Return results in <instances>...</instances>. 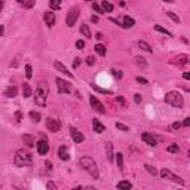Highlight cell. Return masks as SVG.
<instances>
[{"label":"cell","mask_w":190,"mask_h":190,"mask_svg":"<svg viewBox=\"0 0 190 190\" xmlns=\"http://www.w3.org/2000/svg\"><path fill=\"white\" fill-rule=\"evenodd\" d=\"M49 94V85L46 82H40L36 88V95H34V104L39 107H45L46 106V98Z\"/></svg>","instance_id":"cell-1"},{"label":"cell","mask_w":190,"mask_h":190,"mask_svg":"<svg viewBox=\"0 0 190 190\" xmlns=\"http://www.w3.org/2000/svg\"><path fill=\"white\" fill-rule=\"evenodd\" d=\"M79 165H80L82 170H85L86 172L91 174V177L94 178V180H98L100 178V171H98V166H97V163L88 156H83L79 159Z\"/></svg>","instance_id":"cell-2"},{"label":"cell","mask_w":190,"mask_h":190,"mask_svg":"<svg viewBox=\"0 0 190 190\" xmlns=\"http://www.w3.org/2000/svg\"><path fill=\"white\" fill-rule=\"evenodd\" d=\"M14 163L16 166H30L33 163V156H31L30 152H27V150H24V149H20V150H16V153H15Z\"/></svg>","instance_id":"cell-3"},{"label":"cell","mask_w":190,"mask_h":190,"mask_svg":"<svg viewBox=\"0 0 190 190\" xmlns=\"http://www.w3.org/2000/svg\"><path fill=\"white\" fill-rule=\"evenodd\" d=\"M165 102H168V104L172 106V107L181 109V107L184 106V98L178 91H171V92H168V94L165 95Z\"/></svg>","instance_id":"cell-4"},{"label":"cell","mask_w":190,"mask_h":190,"mask_svg":"<svg viewBox=\"0 0 190 190\" xmlns=\"http://www.w3.org/2000/svg\"><path fill=\"white\" fill-rule=\"evenodd\" d=\"M55 82H57V88H58V92H60V94H70V92L73 91V86H71V83L66 82L64 79H60V77H57V79H55Z\"/></svg>","instance_id":"cell-5"},{"label":"cell","mask_w":190,"mask_h":190,"mask_svg":"<svg viewBox=\"0 0 190 190\" xmlns=\"http://www.w3.org/2000/svg\"><path fill=\"white\" fill-rule=\"evenodd\" d=\"M161 177L162 178H165V180H172V181H175V183H180L181 186H184V180L181 178V177H178V175H175V174H172L170 170H166V168H163V170H161Z\"/></svg>","instance_id":"cell-6"},{"label":"cell","mask_w":190,"mask_h":190,"mask_svg":"<svg viewBox=\"0 0 190 190\" xmlns=\"http://www.w3.org/2000/svg\"><path fill=\"white\" fill-rule=\"evenodd\" d=\"M77 18H79V7L73 6L67 14V20H66L67 27H73V25L76 24V21H77Z\"/></svg>","instance_id":"cell-7"},{"label":"cell","mask_w":190,"mask_h":190,"mask_svg":"<svg viewBox=\"0 0 190 190\" xmlns=\"http://www.w3.org/2000/svg\"><path fill=\"white\" fill-rule=\"evenodd\" d=\"M89 104H91L92 110H95L97 113H100V115H104V113H106V109H104L102 102L100 101L95 95H91V97H89Z\"/></svg>","instance_id":"cell-8"},{"label":"cell","mask_w":190,"mask_h":190,"mask_svg":"<svg viewBox=\"0 0 190 190\" xmlns=\"http://www.w3.org/2000/svg\"><path fill=\"white\" fill-rule=\"evenodd\" d=\"M46 128L51 131V132H58L61 129V122L58 119H54V117H48L46 119Z\"/></svg>","instance_id":"cell-9"},{"label":"cell","mask_w":190,"mask_h":190,"mask_svg":"<svg viewBox=\"0 0 190 190\" xmlns=\"http://www.w3.org/2000/svg\"><path fill=\"white\" fill-rule=\"evenodd\" d=\"M171 64L172 66H187L189 64V55L187 54H183V55H178V57H175V58H172L171 60Z\"/></svg>","instance_id":"cell-10"},{"label":"cell","mask_w":190,"mask_h":190,"mask_svg":"<svg viewBox=\"0 0 190 190\" xmlns=\"http://www.w3.org/2000/svg\"><path fill=\"white\" fill-rule=\"evenodd\" d=\"M70 135H71V138H73V141H75L76 144H80V142H83V140H85V135H83L82 132H79L76 128H70Z\"/></svg>","instance_id":"cell-11"},{"label":"cell","mask_w":190,"mask_h":190,"mask_svg":"<svg viewBox=\"0 0 190 190\" xmlns=\"http://www.w3.org/2000/svg\"><path fill=\"white\" fill-rule=\"evenodd\" d=\"M54 67L57 68V70H58V71H61L62 75L68 76V77H71V79H73V77H75V76H73V73H71V71H70V70H68V68L66 67V66H64V64H62V62H60V61H55V62H54Z\"/></svg>","instance_id":"cell-12"},{"label":"cell","mask_w":190,"mask_h":190,"mask_svg":"<svg viewBox=\"0 0 190 190\" xmlns=\"http://www.w3.org/2000/svg\"><path fill=\"white\" fill-rule=\"evenodd\" d=\"M48 152H49V144H48L46 140H40V141L37 142V153L42 155V156H45L48 155Z\"/></svg>","instance_id":"cell-13"},{"label":"cell","mask_w":190,"mask_h":190,"mask_svg":"<svg viewBox=\"0 0 190 190\" xmlns=\"http://www.w3.org/2000/svg\"><path fill=\"white\" fill-rule=\"evenodd\" d=\"M43 20H45V22H46V25L49 28L54 27V24H55V15H54V12L46 11V12L43 14Z\"/></svg>","instance_id":"cell-14"},{"label":"cell","mask_w":190,"mask_h":190,"mask_svg":"<svg viewBox=\"0 0 190 190\" xmlns=\"http://www.w3.org/2000/svg\"><path fill=\"white\" fill-rule=\"evenodd\" d=\"M141 140L144 142H147L149 146H156V144H157L156 137L152 135V134H149V132H144V134H141Z\"/></svg>","instance_id":"cell-15"},{"label":"cell","mask_w":190,"mask_h":190,"mask_svg":"<svg viewBox=\"0 0 190 190\" xmlns=\"http://www.w3.org/2000/svg\"><path fill=\"white\" fill-rule=\"evenodd\" d=\"M3 95H5L6 98H14V97L18 95V88H16V86H7V88L5 89Z\"/></svg>","instance_id":"cell-16"},{"label":"cell","mask_w":190,"mask_h":190,"mask_svg":"<svg viewBox=\"0 0 190 190\" xmlns=\"http://www.w3.org/2000/svg\"><path fill=\"white\" fill-rule=\"evenodd\" d=\"M92 128H94V131L97 134H102V132L106 131V126H104L98 119H94V120H92Z\"/></svg>","instance_id":"cell-17"},{"label":"cell","mask_w":190,"mask_h":190,"mask_svg":"<svg viewBox=\"0 0 190 190\" xmlns=\"http://www.w3.org/2000/svg\"><path fill=\"white\" fill-rule=\"evenodd\" d=\"M58 157H60L61 161H68V159H70V155H68L66 146H60V147H58Z\"/></svg>","instance_id":"cell-18"},{"label":"cell","mask_w":190,"mask_h":190,"mask_svg":"<svg viewBox=\"0 0 190 190\" xmlns=\"http://www.w3.org/2000/svg\"><path fill=\"white\" fill-rule=\"evenodd\" d=\"M106 156H107V161H109V162H111L113 157H115V153H113V144H111L110 141L106 144Z\"/></svg>","instance_id":"cell-19"},{"label":"cell","mask_w":190,"mask_h":190,"mask_svg":"<svg viewBox=\"0 0 190 190\" xmlns=\"http://www.w3.org/2000/svg\"><path fill=\"white\" fill-rule=\"evenodd\" d=\"M22 141H24V144H25L27 147H34L33 135H30V134H24V135H22Z\"/></svg>","instance_id":"cell-20"},{"label":"cell","mask_w":190,"mask_h":190,"mask_svg":"<svg viewBox=\"0 0 190 190\" xmlns=\"http://www.w3.org/2000/svg\"><path fill=\"white\" fill-rule=\"evenodd\" d=\"M122 25H123V28H131V27H134V25H135V20L126 15V16L123 18V24H122Z\"/></svg>","instance_id":"cell-21"},{"label":"cell","mask_w":190,"mask_h":190,"mask_svg":"<svg viewBox=\"0 0 190 190\" xmlns=\"http://www.w3.org/2000/svg\"><path fill=\"white\" fill-rule=\"evenodd\" d=\"M138 46L141 48L142 51H146V52H149V54H153V49H152V46H150L147 42L144 40H138Z\"/></svg>","instance_id":"cell-22"},{"label":"cell","mask_w":190,"mask_h":190,"mask_svg":"<svg viewBox=\"0 0 190 190\" xmlns=\"http://www.w3.org/2000/svg\"><path fill=\"white\" fill-rule=\"evenodd\" d=\"M18 3H20L21 6L27 7V9H31V7L36 5V0H16Z\"/></svg>","instance_id":"cell-23"},{"label":"cell","mask_w":190,"mask_h":190,"mask_svg":"<svg viewBox=\"0 0 190 190\" xmlns=\"http://www.w3.org/2000/svg\"><path fill=\"white\" fill-rule=\"evenodd\" d=\"M116 187H117V189H120V190H128V189H132V184L129 183V181H126V180H122V181H119V183H117Z\"/></svg>","instance_id":"cell-24"},{"label":"cell","mask_w":190,"mask_h":190,"mask_svg":"<svg viewBox=\"0 0 190 190\" xmlns=\"http://www.w3.org/2000/svg\"><path fill=\"white\" fill-rule=\"evenodd\" d=\"M80 33L86 37V39H91L92 37V34H91V30H89V27L86 25V24H82L80 25Z\"/></svg>","instance_id":"cell-25"},{"label":"cell","mask_w":190,"mask_h":190,"mask_svg":"<svg viewBox=\"0 0 190 190\" xmlns=\"http://www.w3.org/2000/svg\"><path fill=\"white\" fill-rule=\"evenodd\" d=\"M22 97H24V98L31 97V88H30L28 83H22Z\"/></svg>","instance_id":"cell-26"},{"label":"cell","mask_w":190,"mask_h":190,"mask_svg":"<svg viewBox=\"0 0 190 190\" xmlns=\"http://www.w3.org/2000/svg\"><path fill=\"white\" fill-rule=\"evenodd\" d=\"M101 7H102V11H104V12H113V9H115L113 5H111L110 2H107V0H104V2L101 3Z\"/></svg>","instance_id":"cell-27"},{"label":"cell","mask_w":190,"mask_h":190,"mask_svg":"<svg viewBox=\"0 0 190 190\" xmlns=\"http://www.w3.org/2000/svg\"><path fill=\"white\" fill-rule=\"evenodd\" d=\"M135 62H137V66H138L140 68L147 67V61H146V58H144V57H135Z\"/></svg>","instance_id":"cell-28"},{"label":"cell","mask_w":190,"mask_h":190,"mask_svg":"<svg viewBox=\"0 0 190 190\" xmlns=\"http://www.w3.org/2000/svg\"><path fill=\"white\" fill-rule=\"evenodd\" d=\"M95 52H97V54L100 55V57H104L107 51H106V46H104V45H101V43H98V45H95Z\"/></svg>","instance_id":"cell-29"},{"label":"cell","mask_w":190,"mask_h":190,"mask_svg":"<svg viewBox=\"0 0 190 190\" xmlns=\"http://www.w3.org/2000/svg\"><path fill=\"white\" fill-rule=\"evenodd\" d=\"M116 163H117V166H119V170L123 171V155L119 152V153H116Z\"/></svg>","instance_id":"cell-30"},{"label":"cell","mask_w":190,"mask_h":190,"mask_svg":"<svg viewBox=\"0 0 190 190\" xmlns=\"http://www.w3.org/2000/svg\"><path fill=\"white\" fill-rule=\"evenodd\" d=\"M30 119H31L34 123H37V122H40L42 115L39 113V111H30Z\"/></svg>","instance_id":"cell-31"},{"label":"cell","mask_w":190,"mask_h":190,"mask_svg":"<svg viewBox=\"0 0 190 190\" xmlns=\"http://www.w3.org/2000/svg\"><path fill=\"white\" fill-rule=\"evenodd\" d=\"M49 6L52 11H57L61 7V0H49Z\"/></svg>","instance_id":"cell-32"},{"label":"cell","mask_w":190,"mask_h":190,"mask_svg":"<svg viewBox=\"0 0 190 190\" xmlns=\"http://www.w3.org/2000/svg\"><path fill=\"white\" fill-rule=\"evenodd\" d=\"M92 9H94L95 12H97V14H100V15L106 14V12H104V11H102V7L100 6V5H98V3H97V2H92Z\"/></svg>","instance_id":"cell-33"},{"label":"cell","mask_w":190,"mask_h":190,"mask_svg":"<svg viewBox=\"0 0 190 190\" xmlns=\"http://www.w3.org/2000/svg\"><path fill=\"white\" fill-rule=\"evenodd\" d=\"M144 168H146V171H147V172H150L152 175H156V174H157L156 168H155V166H152V165H149V163H146V165H144Z\"/></svg>","instance_id":"cell-34"},{"label":"cell","mask_w":190,"mask_h":190,"mask_svg":"<svg viewBox=\"0 0 190 190\" xmlns=\"http://www.w3.org/2000/svg\"><path fill=\"white\" fill-rule=\"evenodd\" d=\"M166 16H170L171 20L174 21V22H177V24H180V22H181V20L178 18V15H175L174 12H170V11H168V12H166Z\"/></svg>","instance_id":"cell-35"},{"label":"cell","mask_w":190,"mask_h":190,"mask_svg":"<svg viewBox=\"0 0 190 190\" xmlns=\"http://www.w3.org/2000/svg\"><path fill=\"white\" fill-rule=\"evenodd\" d=\"M166 152H170V153H178L180 152V147L177 146V144H171L166 147Z\"/></svg>","instance_id":"cell-36"},{"label":"cell","mask_w":190,"mask_h":190,"mask_svg":"<svg viewBox=\"0 0 190 190\" xmlns=\"http://www.w3.org/2000/svg\"><path fill=\"white\" fill-rule=\"evenodd\" d=\"M155 30L156 31H159V33H162V34H165V36H170L171 37V33L166 30V28H163V27H161V25H155Z\"/></svg>","instance_id":"cell-37"},{"label":"cell","mask_w":190,"mask_h":190,"mask_svg":"<svg viewBox=\"0 0 190 190\" xmlns=\"http://www.w3.org/2000/svg\"><path fill=\"white\" fill-rule=\"evenodd\" d=\"M31 76H33V68H31L30 64H27V66H25V77H27V79H31Z\"/></svg>","instance_id":"cell-38"},{"label":"cell","mask_w":190,"mask_h":190,"mask_svg":"<svg viewBox=\"0 0 190 190\" xmlns=\"http://www.w3.org/2000/svg\"><path fill=\"white\" fill-rule=\"evenodd\" d=\"M91 86L95 89V91H100V92H102V94H111V91H107V89H101V88H98L97 85H94V83H91Z\"/></svg>","instance_id":"cell-39"},{"label":"cell","mask_w":190,"mask_h":190,"mask_svg":"<svg viewBox=\"0 0 190 190\" xmlns=\"http://www.w3.org/2000/svg\"><path fill=\"white\" fill-rule=\"evenodd\" d=\"M85 62H86L88 66H94V64H95V57H92V55H89V57H86V60H85Z\"/></svg>","instance_id":"cell-40"},{"label":"cell","mask_w":190,"mask_h":190,"mask_svg":"<svg viewBox=\"0 0 190 190\" xmlns=\"http://www.w3.org/2000/svg\"><path fill=\"white\" fill-rule=\"evenodd\" d=\"M135 80L138 82L140 85H147V83H149V82H147V79H146V77H141V76H137Z\"/></svg>","instance_id":"cell-41"},{"label":"cell","mask_w":190,"mask_h":190,"mask_svg":"<svg viewBox=\"0 0 190 190\" xmlns=\"http://www.w3.org/2000/svg\"><path fill=\"white\" fill-rule=\"evenodd\" d=\"M116 128H117V129H120V131H125V132H126V131H129L128 126H126V125H123V123H120V122H117V123H116Z\"/></svg>","instance_id":"cell-42"},{"label":"cell","mask_w":190,"mask_h":190,"mask_svg":"<svg viewBox=\"0 0 190 190\" xmlns=\"http://www.w3.org/2000/svg\"><path fill=\"white\" fill-rule=\"evenodd\" d=\"M111 75L115 76V77H119V79H120V77H122V71H119V70H115V68H113V70H111Z\"/></svg>","instance_id":"cell-43"},{"label":"cell","mask_w":190,"mask_h":190,"mask_svg":"<svg viewBox=\"0 0 190 190\" xmlns=\"http://www.w3.org/2000/svg\"><path fill=\"white\" fill-rule=\"evenodd\" d=\"M15 120H16V122H21V120H22V113H21L20 110L15 113Z\"/></svg>","instance_id":"cell-44"},{"label":"cell","mask_w":190,"mask_h":190,"mask_svg":"<svg viewBox=\"0 0 190 190\" xmlns=\"http://www.w3.org/2000/svg\"><path fill=\"white\" fill-rule=\"evenodd\" d=\"M46 187H48V189H52V190H57V189H58V187H57V184L52 183V181H48Z\"/></svg>","instance_id":"cell-45"},{"label":"cell","mask_w":190,"mask_h":190,"mask_svg":"<svg viewBox=\"0 0 190 190\" xmlns=\"http://www.w3.org/2000/svg\"><path fill=\"white\" fill-rule=\"evenodd\" d=\"M76 48H77V49H83V48H85V42H83V40H77V42H76Z\"/></svg>","instance_id":"cell-46"},{"label":"cell","mask_w":190,"mask_h":190,"mask_svg":"<svg viewBox=\"0 0 190 190\" xmlns=\"http://www.w3.org/2000/svg\"><path fill=\"white\" fill-rule=\"evenodd\" d=\"M171 128L174 129V131H177V129H180V128H181V123H180V122H174V123H172V126H171Z\"/></svg>","instance_id":"cell-47"},{"label":"cell","mask_w":190,"mask_h":190,"mask_svg":"<svg viewBox=\"0 0 190 190\" xmlns=\"http://www.w3.org/2000/svg\"><path fill=\"white\" fill-rule=\"evenodd\" d=\"M134 101H135L137 104H140V102H141V95H140V94H135V97H134Z\"/></svg>","instance_id":"cell-48"},{"label":"cell","mask_w":190,"mask_h":190,"mask_svg":"<svg viewBox=\"0 0 190 190\" xmlns=\"http://www.w3.org/2000/svg\"><path fill=\"white\" fill-rule=\"evenodd\" d=\"M79 64H80V58H75V62H73V67H79Z\"/></svg>","instance_id":"cell-49"},{"label":"cell","mask_w":190,"mask_h":190,"mask_svg":"<svg viewBox=\"0 0 190 190\" xmlns=\"http://www.w3.org/2000/svg\"><path fill=\"white\" fill-rule=\"evenodd\" d=\"M181 125H183V126H189L190 125V117H186V119H184V122L181 123Z\"/></svg>","instance_id":"cell-50"},{"label":"cell","mask_w":190,"mask_h":190,"mask_svg":"<svg viewBox=\"0 0 190 190\" xmlns=\"http://www.w3.org/2000/svg\"><path fill=\"white\" fill-rule=\"evenodd\" d=\"M45 166H46V170H49V171L52 170V163L49 162V161H46V162H45Z\"/></svg>","instance_id":"cell-51"},{"label":"cell","mask_w":190,"mask_h":190,"mask_svg":"<svg viewBox=\"0 0 190 190\" xmlns=\"http://www.w3.org/2000/svg\"><path fill=\"white\" fill-rule=\"evenodd\" d=\"M116 101L120 102V104H123V106H125V100H123L122 97H117V98H116Z\"/></svg>","instance_id":"cell-52"},{"label":"cell","mask_w":190,"mask_h":190,"mask_svg":"<svg viewBox=\"0 0 190 190\" xmlns=\"http://www.w3.org/2000/svg\"><path fill=\"white\" fill-rule=\"evenodd\" d=\"M91 21H92V22H98V16H97V15H92V16H91Z\"/></svg>","instance_id":"cell-53"},{"label":"cell","mask_w":190,"mask_h":190,"mask_svg":"<svg viewBox=\"0 0 190 190\" xmlns=\"http://www.w3.org/2000/svg\"><path fill=\"white\" fill-rule=\"evenodd\" d=\"M3 6H5V0H0V12L3 11Z\"/></svg>","instance_id":"cell-54"},{"label":"cell","mask_w":190,"mask_h":190,"mask_svg":"<svg viewBox=\"0 0 190 190\" xmlns=\"http://www.w3.org/2000/svg\"><path fill=\"white\" fill-rule=\"evenodd\" d=\"M183 77H184V79H186V80H189V79H190V75H189V73H187V71H186V73H184V75H183Z\"/></svg>","instance_id":"cell-55"},{"label":"cell","mask_w":190,"mask_h":190,"mask_svg":"<svg viewBox=\"0 0 190 190\" xmlns=\"http://www.w3.org/2000/svg\"><path fill=\"white\" fill-rule=\"evenodd\" d=\"M3 34H5V27L0 25V36H3Z\"/></svg>","instance_id":"cell-56"},{"label":"cell","mask_w":190,"mask_h":190,"mask_svg":"<svg viewBox=\"0 0 190 190\" xmlns=\"http://www.w3.org/2000/svg\"><path fill=\"white\" fill-rule=\"evenodd\" d=\"M95 37H97V39H102V34L101 33H97V34H95Z\"/></svg>","instance_id":"cell-57"},{"label":"cell","mask_w":190,"mask_h":190,"mask_svg":"<svg viewBox=\"0 0 190 190\" xmlns=\"http://www.w3.org/2000/svg\"><path fill=\"white\" fill-rule=\"evenodd\" d=\"M163 2H165V3H174L175 0H163Z\"/></svg>","instance_id":"cell-58"},{"label":"cell","mask_w":190,"mask_h":190,"mask_svg":"<svg viewBox=\"0 0 190 190\" xmlns=\"http://www.w3.org/2000/svg\"><path fill=\"white\" fill-rule=\"evenodd\" d=\"M85 2H95V0H85Z\"/></svg>","instance_id":"cell-59"}]
</instances>
